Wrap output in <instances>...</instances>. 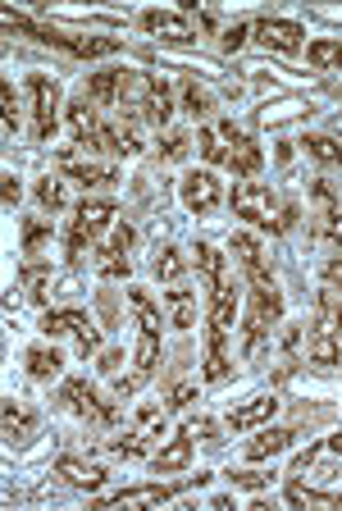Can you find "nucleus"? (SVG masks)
<instances>
[{
    "mask_svg": "<svg viewBox=\"0 0 342 511\" xmlns=\"http://www.w3.org/2000/svg\"><path fill=\"white\" fill-rule=\"evenodd\" d=\"M310 197H315V238H324L333 251H342V197L324 179H310Z\"/></svg>",
    "mask_w": 342,
    "mask_h": 511,
    "instance_id": "obj_1",
    "label": "nucleus"
},
{
    "mask_svg": "<svg viewBox=\"0 0 342 511\" xmlns=\"http://www.w3.org/2000/svg\"><path fill=\"white\" fill-rule=\"evenodd\" d=\"M233 210H237V220H251V224H260V229L283 233V224H278L283 210H274V192L260 188V183H237V188H233Z\"/></svg>",
    "mask_w": 342,
    "mask_h": 511,
    "instance_id": "obj_2",
    "label": "nucleus"
},
{
    "mask_svg": "<svg viewBox=\"0 0 342 511\" xmlns=\"http://www.w3.org/2000/svg\"><path fill=\"white\" fill-rule=\"evenodd\" d=\"M60 402L69 406V411H78L83 420H92V424H115L119 420V411L87 383V379H65V388H60Z\"/></svg>",
    "mask_w": 342,
    "mask_h": 511,
    "instance_id": "obj_3",
    "label": "nucleus"
},
{
    "mask_svg": "<svg viewBox=\"0 0 342 511\" xmlns=\"http://www.w3.org/2000/svg\"><path fill=\"white\" fill-rule=\"evenodd\" d=\"M28 92H33V138H37V142H51V138H55L60 87H55V78L33 74V78H28Z\"/></svg>",
    "mask_w": 342,
    "mask_h": 511,
    "instance_id": "obj_4",
    "label": "nucleus"
},
{
    "mask_svg": "<svg viewBox=\"0 0 342 511\" xmlns=\"http://www.w3.org/2000/svg\"><path fill=\"white\" fill-rule=\"evenodd\" d=\"M42 333H46V338L78 333V352H83V356H96V352H101V333H96L92 315H83V311H46Z\"/></svg>",
    "mask_w": 342,
    "mask_h": 511,
    "instance_id": "obj_5",
    "label": "nucleus"
},
{
    "mask_svg": "<svg viewBox=\"0 0 342 511\" xmlns=\"http://www.w3.org/2000/svg\"><path fill=\"white\" fill-rule=\"evenodd\" d=\"M183 206H187L192 215H215V210L224 206V183H219L210 169H192V174L183 179Z\"/></svg>",
    "mask_w": 342,
    "mask_h": 511,
    "instance_id": "obj_6",
    "label": "nucleus"
},
{
    "mask_svg": "<svg viewBox=\"0 0 342 511\" xmlns=\"http://www.w3.org/2000/svg\"><path fill=\"white\" fill-rule=\"evenodd\" d=\"M37 424H42V415H37L28 402H15V397L0 402V434H5L10 447H15V443H28V438L37 434Z\"/></svg>",
    "mask_w": 342,
    "mask_h": 511,
    "instance_id": "obj_7",
    "label": "nucleus"
},
{
    "mask_svg": "<svg viewBox=\"0 0 342 511\" xmlns=\"http://www.w3.org/2000/svg\"><path fill=\"white\" fill-rule=\"evenodd\" d=\"M301 37H306L301 24H283V19H260L256 24V42L269 46V51H283V56H297L301 51Z\"/></svg>",
    "mask_w": 342,
    "mask_h": 511,
    "instance_id": "obj_8",
    "label": "nucleus"
},
{
    "mask_svg": "<svg viewBox=\"0 0 342 511\" xmlns=\"http://www.w3.org/2000/svg\"><path fill=\"white\" fill-rule=\"evenodd\" d=\"M219 138H228V142H233V151H228V160H224V165H228L233 174L251 179V174L260 169V160H265V156H260V147H256L246 133H237L233 124H219Z\"/></svg>",
    "mask_w": 342,
    "mask_h": 511,
    "instance_id": "obj_9",
    "label": "nucleus"
},
{
    "mask_svg": "<svg viewBox=\"0 0 342 511\" xmlns=\"http://www.w3.org/2000/svg\"><path fill=\"white\" fill-rule=\"evenodd\" d=\"M183 488H174V484H142V488H124L115 497H101L96 506H160V502H169Z\"/></svg>",
    "mask_w": 342,
    "mask_h": 511,
    "instance_id": "obj_10",
    "label": "nucleus"
},
{
    "mask_svg": "<svg viewBox=\"0 0 342 511\" xmlns=\"http://www.w3.org/2000/svg\"><path fill=\"white\" fill-rule=\"evenodd\" d=\"M69 128H74L78 147H96V138H101V119H96V106H92L87 97H78V101L69 106Z\"/></svg>",
    "mask_w": 342,
    "mask_h": 511,
    "instance_id": "obj_11",
    "label": "nucleus"
},
{
    "mask_svg": "<svg viewBox=\"0 0 342 511\" xmlns=\"http://www.w3.org/2000/svg\"><path fill=\"white\" fill-rule=\"evenodd\" d=\"M224 342H228V329H215L210 324V338H206V383H219V379H228V352H224Z\"/></svg>",
    "mask_w": 342,
    "mask_h": 511,
    "instance_id": "obj_12",
    "label": "nucleus"
},
{
    "mask_svg": "<svg viewBox=\"0 0 342 511\" xmlns=\"http://www.w3.org/2000/svg\"><path fill=\"white\" fill-rule=\"evenodd\" d=\"M151 465H156V475H174V470H187V465H192V434L183 429V434H178V438H174L169 447H160V452H156V461H151Z\"/></svg>",
    "mask_w": 342,
    "mask_h": 511,
    "instance_id": "obj_13",
    "label": "nucleus"
},
{
    "mask_svg": "<svg viewBox=\"0 0 342 511\" xmlns=\"http://www.w3.org/2000/svg\"><path fill=\"white\" fill-rule=\"evenodd\" d=\"M74 488H87V493H96L101 484H106V470L101 465H92V461H78V456H60V465H55Z\"/></svg>",
    "mask_w": 342,
    "mask_h": 511,
    "instance_id": "obj_14",
    "label": "nucleus"
},
{
    "mask_svg": "<svg viewBox=\"0 0 342 511\" xmlns=\"http://www.w3.org/2000/svg\"><path fill=\"white\" fill-rule=\"evenodd\" d=\"M315 329L319 333H342V297L333 292V288H319L315 292Z\"/></svg>",
    "mask_w": 342,
    "mask_h": 511,
    "instance_id": "obj_15",
    "label": "nucleus"
},
{
    "mask_svg": "<svg viewBox=\"0 0 342 511\" xmlns=\"http://www.w3.org/2000/svg\"><path fill=\"white\" fill-rule=\"evenodd\" d=\"M55 46H65L69 56L96 60V56H115L119 51V37H65V33H55Z\"/></svg>",
    "mask_w": 342,
    "mask_h": 511,
    "instance_id": "obj_16",
    "label": "nucleus"
},
{
    "mask_svg": "<svg viewBox=\"0 0 342 511\" xmlns=\"http://www.w3.org/2000/svg\"><path fill=\"white\" fill-rule=\"evenodd\" d=\"M142 28L156 33V37H169V42H187V37H192V24H187L183 15H160V10L142 15Z\"/></svg>",
    "mask_w": 342,
    "mask_h": 511,
    "instance_id": "obj_17",
    "label": "nucleus"
},
{
    "mask_svg": "<svg viewBox=\"0 0 342 511\" xmlns=\"http://www.w3.org/2000/svg\"><path fill=\"white\" fill-rule=\"evenodd\" d=\"M274 411H278V397H274V393H260V397H251L246 406H237V411L228 415V424H233V429H251V424L269 420Z\"/></svg>",
    "mask_w": 342,
    "mask_h": 511,
    "instance_id": "obj_18",
    "label": "nucleus"
},
{
    "mask_svg": "<svg viewBox=\"0 0 342 511\" xmlns=\"http://www.w3.org/2000/svg\"><path fill=\"white\" fill-rule=\"evenodd\" d=\"M96 147H106L110 156H137L142 151V138L133 128H119V124H101V138Z\"/></svg>",
    "mask_w": 342,
    "mask_h": 511,
    "instance_id": "obj_19",
    "label": "nucleus"
},
{
    "mask_svg": "<svg viewBox=\"0 0 342 511\" xmlns=\"http://www.w3.org/2000/svg\"><path fill=\"white\" fill-rule=\"evenodd\" d=\"M119 87H124V74H119V69L92 74V78H87V101H92V106H115V101H119Z\"/></svg>",
    "mask_w": 342,
    "mask_h": 511,
    "instance_id": "obj_20",
    "label": "nucleus"
},
{
    "mask_svg": "<svg viewBox=\"0 0 342 511\" xmlns=\"http://www.w3.org/2000/svg\"><path fill=\"white\" fill-rule=\"evenodd\" d=\"M196 270L206 274V283H210V292H219V288H228V270H224V256L210 247V242H196Z\"/></svg>",
    "mask_w": 342,
    "mask_h": 511,
    "instance_id": "obj_21",
    "label": "nucleus"
},
{
    "mask_svg": "<svg viewBox=\"0 0 342 511\" xmlns=\"http://www.w3.org/2000/svg\"><path fill=\"white\" fill-rule=\"evenodd\" d=\"M19 288H24L33 301H46V288H51V261H24V270H19Z\"/></svg>",
    "mask_w": 342,
    "mask_h": 511,
    "instance_id": "obj_22",
    "label": "nucleus"
},
{
    "mask_svg": "<svg viewBox=\"0 0 342 511\" xmlns=\"http://www.w3.org/2000/svg\"><path fill=\"white\" fill-rule=\"evenodd\" d=\"M287 443H292V429H265V434H256V438L246 443V461H265V456L283 452Z\"/></svg>",
    "mask_w": 342,
    "mask_h": 511,
    "instance_id": "obj_23",
    "label": "nucleus"
},
{
    "mask_svg": "<svg viewBox=\"0 0 342 511\" xmlns=\"http://www.w3.org/2000/svg\"><path fill=\"white\" fill-rule=\"evenodd\" d=\"M169 115H174V97H169V87L156 78V92L146 97V106H142V119H146V124H156V128H165V124H169Z\"/></svg>",
    "mask_w": 342,
    "mask_h": 511,
    "instance_id": "obj_24",
    "label": "nucleus"
},
{
    "mask_svg": "<svg viewBox=\"0 0 342 511\" xmlns=\"http://www.w3.org/2000/svg\"><path fill=\"white\" fill-rule=\"evenodd\" d=\"M65 174H69L74 183H83V188H101V183H115V179H119L115 165H78V160H69Z\"/></svg>",
    "mask_w": 342,
    "mask_h": 511,
    "instance_id": "obj_25",
    "label": "nucleus"
},
{
    "mask_svg": "<svg viewBox=\"0 0 342 511\" xmlns=\"http://www.w3.org/2000/svg\"><path fill=\"white\" fill-rule=\"evenodd\" d=\"M60 370H65V356L55 347H33L28 352V374L33 379H55Z\"/></svg>",
    "mask_w": 342,
    "mask_h": 511,
    "instance_id": "obj_26",
    "label": "nucleus"
},
{
    "mask_svg": "<svg viewBox=\"0 0 342 511\" xmlns=\"http://www.w3.org/2000/svg\"><path fill=\"white\" fill-rule=\"evenodd\" d=\"M92 261H96L101 279H128V274H133L128 256H124V251H115V247H96V251H92Z\"/></svg>",
    "mask_w": 342,
    "mask_h": 511,
    "instance_id": "obj_27",
    "label": "nucleus"
},
{
    "mask_svg": "<svg viewBox=\"0 0 342 511\" xmlns=\"http://www.w3.org/2000/svg\"><path fill=\"white\" fill-rule=\"evenodd\" d=\"M51 233H55V229H51V220H42V215H37V220H24V256H28V261H37V251L51 242Z\"/></svg>",
    "mask_w": 342,
    "mask_h": 511,
    "instance_id": "obj_28",
    "label": "nucleus"
},
{
    "mask_svg": "<svg viewBox=\"0 0 342 511\" xmlns=\"http://www.w3.org/2000/svg\"><path fill=\"white\" fill-rule=\"evenodd\" d=\"M233 315H237V288L228 283V288H219L215 301H210V324H215V329H228Z\"/></svg>",
    "mask_w": 342,
    "mask_h": 511,
    "instance_id": "obj_29",
    "label": "nucleus"
},
{
    "mask_svg": "<svg viewBox=\"0 0 342 511\" xmlns=\"http://www.w3.org/2000/svg\"><path fill=\"white\" fill-rule=\"evenodd\" d=\"M287 502H297V506H342V493H315L310 484H287Z\"/></svg>",
    "mask_w": 342,
    "mask_h": 511,
    "instance_id": "obj_30",
    "label": "nucleus"
},
{
    "mask_svg": "<svg viewBox=\"0 0 342 511\" xmlns=\"http://www.w3.org/2000/svg\"><path fill=\"white\" fill-rule=\"evenodd\" d=\"M151 270H156V279H165V283H174L183 270H187V256L178 251V247H165V251H156V261H151Z\"/></svg>",
    "mask_w": 342,
    "mask_h": 511,
    "instance_id": "obj_31",
    "label": "nucleus"
},
{
    "mask_svg": "<svg viewBox=\"0 0 342 511\" xmlns=\"http://www.w3.org/2000/svg\"><path fill=\"white\" fill-rule=\"evenodd\" d=\"M233 251H237V261H242L246 274L251 270H265V251H260V242L251 233H233Z\"/></svg>",
    "mask_w": 342,
    "mask_h": 511,
    "instance_id": "obj_32",
    "label": "nucleus"
},
{
    "mask_svg": "<svg viewBox=\"0 0 342 511\" xmlns=\"http://www.w3.org/2000/svg\"><path fill=\"white\" fill-rule=\"evenodd\" d=\"M301 147H306L310 160H319V165H337V169H342V142H333V138H306Z\"/></svg>",
    "mask_w": 342,
    "mask_h": 511,
    "instance_id": "obj_33",
    "label": "nucleus"
},
{
    "mask_svg": "<svg viewBox=\"0 0 342 511\" xmlns=\"http://www.w3.org/2000/svg\"><path fill=\"white\" fill-rule=\"evenodd\" d=\"M169 311H174V329H192L196 324V297L192 292H169Z\"/></svg>",
    "mask_w": 342,
    "mask_h": 511,
    "instance_id": "obj_34",
    "label": "nucleus"
},
{
    "mask_svg": "<svg viewBox=\"0 0 342 511\" xmlns=\"http://www.w3.org/2000/svg\"><path fill=\"white\" fill-rule=\"evenodd\" d=\"M110 220H115V206H110V201H83V206H78V224H87V229H96V233H101Z\"/></svg>",
    "mask_w": 342,
    "mask_h": 511,
    "instance_id": "obj_35",
    "label": "nucleus"
},
{
    "mask_svg": "<svg viewBox=\"0 0 342 511\" xmlns=\"http://www.w3.org/2000/svg\"><path fill=\"white\" fill-rule=\"evenodd\" d=\"M128 301H133V311H137V324H142V333H160V315H156L151 297H146L142 288H133V292H128Z\"/></svg>",
    "mask_w": 342,
    "mask_h": 511,
    "instance_id": "obj_36",
    "label": "nucleus"
},
{
    "mask_svg": "<svg viewBox=\"0 0 342 511\" xmlns=\"http://www.w3.org/2000/svg\"><path fill=\"white\" fill-rule=\"evenodd\" d=\"M310 361H315L319 370H333V365H337V342H333V333H319V329H315V338H310Z\"/></svg>",
    "mask_w": 342,
    "mask_h": 511,
    "instance_id": "obj_37",
    "label": "nucleus"
},
{
    "mask_svg": "<svg viewBox=\"0 0 342 511\" xmlns=\"http://www.w3.org/2000/svg\"><path fill=\"white\" fill-rule=\"evenodd\" d=\"M306 60L315 69H333V65H342V42H310L306 46Z\"/></svg>",
    "mask_w": 342,
    "mask_h": 511,
    "instance_id": "obj_38",
    "label": "nucleus"
},
{
    "mask_svg": "<svg viewBox=\"0 0 342 511\" xmlns=\"http://www.w3.org/2000/svg\"><path fill=\"white\" fill-rule=\"evenodd\" d=\"M183 106H187L192 115H210V92L196 87V83L187 78V83H183Z\"/></svg>",
    "mask_w": 342,
    "mask_h": 511,
    "instance_id": "obj_39",
    "label": "nucleus"
},
{
    "mask_svg": "<svg viewBox=\"0 0 342 511\" xmlns=\"http://www.w3.org/2000/svg\"><path fill=\"white\" fill-rule=\"evenodd\" d=\"M37 201H42L46 210H60V206H65V183H60V179H42V183H37Z\"/></svg>",
    "mask_w": 342,
    "mask_h": 511,
    "instance_id": "obj_40",
    "label": "nucleus"
},
{
    "mask_svg": "<svg viewBox=\"0 0 342 511\" xmlns=\"http://www.w3.org/2000/svg\"><path fill=\"white\" fill-rule=\"evenodd\" d=\"M110 452L115 456H142L146 452V438L133 429V434H119V438H110Z\"/></svg>",
    "mask_w": 342,
    "mask_h": 511,
    "instance_id": "obj_41",
    "label": "nucleus"
},
{
    "mask_svg": "<svg viewBox=\"0 0 342 511\" xmlns=\"http://www.w3.org/2000/svg\"><path fill=\"white\" fill-rule=\"evenodd\" d=\"M196 147H201V156H206L210 165H224V160H228V147H219V138H215V133H201V138H196Z\"/></svg>",
    "mask_w": 342,
    "mask_h": 511,
    "instance_id": "obj_42",
    "label": "nucleus"
},
{
    "mask_svg": "<svg viewBox=\"0 0 342 511\" xmlns=\"http://www.w3.org/2000/svg\"><path fill=\"white\" fill-rule=\"evenodd\" d=\"M137 424H142L146 434L160 438V434H165V411H160V406H142V411H137Z\"/></svg>",
    "mask_w": 342,
    "mask_h": 511,
    "instance_id": "obj_43",
    "label": "nucleus"
},
{
    "mask_svg": "<svg viewBox=\"0 0 342 511\" xmlns=\"http://www.w3.org/2000/svg\"><path fill=\"white\" fill-rule=\"evenodd\" d=\"M0 101H5V133H15V128H19V97H15L10 83L0 87Z\"/></svg>",
    "mask_w": 342,
    "mask_h": 511,
    "instance_id": "obj_44",
    "label": "nucleus"
},
{
    "mask_svg": "<svg viewBox=\"0 0 342 511\" xmlns=\"http://www.w3.org/2000/svg\"><path fill=\"white\" fill-rule=\"evenodd\" d=\"M228 479H233L237 488H269V479H274V475H260V470H233Z\"/></svg>",
    "mask_w": 342,
    "mask_h": 511,
    "instance_id": "obj_45",
    "label": "nucleus"
},
{
    "mask_svg": "<svg viewBox=\"0 0 342 511\" xmlns=\"http://www.w3.org/2000/svg\"><path fill=\"white\" fill-rule=\"evenodd\" d=\"M192 402H196V383H174V388H169V406H174V411H183V406H192Z\"/></svg>",
    "mask_w": 342,
    "mask_h": 511,
    "instance_id": "obj_46",
    "label": "nucleus"
},
{
    "mask_svg": "<svg viewBox=\"0 0 342 511\" xmlns=\"http://www.w3.org/2000/svg\"><path fill=\"white\" fill-rule=\"evenodd\" d=\"M292 115H301V101H287V106H278V110H260L265 124H278V119H292Z\"/></svg>",
    "mask_w": 342,
    "mask_h": 511,
    "instance_id": "obj_47",
    "label": "nucleus"
},
{
    "mask_svg": "<svg viewBox=\"0 0 342 511\" xmlns=\"http://www.w3.org/2000/svg\"><path fill=\"white\" fill-rule=\"evenodd\" d=\"M178 156H187V138L183 133H169L165 138V160H178Z\"/></svg>",
    "mask_w": 342,
    "mask_h": 511,
    "instance_id": "obj_48",
    "label": "nucleus"
},
{
    "mask_svg": "<svg viewBox=\"0 0 342 511\" xmlns=\"http://www.w3.org/2000/svg\"><path fill=\"white\" fill-rule=\"evenodd\" d=\"M0 183H5V188H0V197H5V206H15V201H19V192H24V188H19V179H15V174H5Z\"/></svg>",
    "mask_w": 342,
    "mask_h": 511,
    "instance_id": "obj_49",
    "label": "nucleus"
},
{
    "mask_svg": "<svg viewBox=\"0 0 342 511\" xmlns=\"http://www.w3.org/2000/svg\"><path fill=\"white\" fill-rule=\"evenodd\" d=\"M242 42H246V28H242V24H237V28H228V33H224V51H237V46H242Z\"/></svg>",
    "mask_w": 342,
    "mask_h": 511,
    "instance_id": "obj_50",
    "label": "nucleus"
},
{
    "mask_svg": "<svg viewBox=\"0 0 342 511\" xmlns=\"http://www.w3.org/2000/svg\"><path fill=\"white\" fill-rule=\"evenodd\" d=\"M110 247H115V251H128V247H133V229H128V224H124V229H115Z\"/></svg>",
    "mask_w": 342,
    "mask_h": 511,
    "instance_id": "obj_51",
    "label": "nucleus"
},
{
    "mask_svg": "<svg viewBox=\"0 0 342 511\" xmlns=\"http://www.w3.org/2000/svg\"><path fill=\"white\" fill-rule=\"evenodd\" d=\"M324 279H328L333 288H342V261H328V265H324Z\"/></svg>",
    "mask_w": 342,
    "mask_h": 511,
    "instance_id": "obj_52",
    "label": "nucleus"
},
{
    "mask_svg": "<svg viewBox=\"0 0 342 511\" xmlns=\"http://www.w3.org/2000/svg\"><path fill=\"white\" fill-rule=\"evenodd\" d=\"M119 361H124V356H119V352H106V356H101V370H106V374H110V370H115V365H119Z\"/></svg>",
    "mask_w": 342,
    "mask_h": 511,
    "instance_id": "obj_53",
    "label": "nucleus"
},
{
    "mask_svg": "<svg viewBox=\"0 0 342 511\" xmlns=\"http://www.w3.org/2000/svg\"><path fill=\"white\" fill-rule=\"evenodd\" d=\"M328 447H333V452L342 456V434H333V438H328Z\"/></svg>",
    "mask_w": 342,
    "mask_h": 511,
    "instance_id": "obj_54",
    "label": "nucleus"
}]
</instances>
